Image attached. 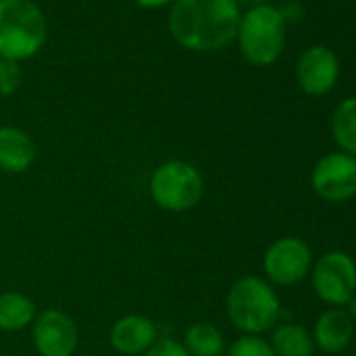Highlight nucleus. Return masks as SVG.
Masks as SVG:
<instances>
[{"label": "nucleus", "instance_id": "nucleus-1", "mask_svg": "<svg viewBox=\"0 0 356 356\" xmlns=\"http://www.w3.org/2000/svg\"><path fill=\"white\" fill-rule=\"evenodd\" d=\"M237 0H176L168 15L174 40L193 53H214L237 38Z\"/></svg>", "mask_w": 356, "mask_h": 356}, {"label": "nucleus", "instance_id": "nucleus-2", "mask_svg": "<svg viewBox=\"0 0 356 356\" xmlns=\"http://www.w3.org/2000/svg\"><path fill=\"white\" fill-rule=\"evenodd\" d=\"M47 42V19L34 0H0V59L22 63Z\"/></svg>", "mask_w": 356, "mask_h": 356}, {"label": "nucleus", "instance_id": "nucleus-3", "mask_svg": "<svg viewBox=\"0 0 356 356\" xmlns=\"http://www.w3.org/2000/svg\"><path fill=\"white\" fill-rule=\"evenodd\" d=\"M227 314L243 335H260L275 327L281 304L270 283L260 277H241L229 289Z\"/></svg>", "mask_w": 356, "mask_h": 356}, {"label": "nucleus", "instance_id": "nucleus-4", "mask_svg": "<svg viewBox=\"0 0 356 356\" xmlns=\"http://www.w3.org/2000/svg\"><path fill=\"white\" fill-rule=\"evenodd\" d=\"M239 51L252 65H273L285 47V15L273 5H256L239 19Z\"/></svg>", "mask_w": 356, "mask_h": 356}, {"label": "nucleus", "instance_id": "nucleus-5", "mask_svg": "<svg viewBox=\"0 0 356 356\" xmlns=\"http://www.w3.org/2000/svg\"><path fill=\"white\" fill-rule=\"evenodd\" d=\"M149 191L157 208L178 214L193 210L204 200L206 185L193 163L172 159L153 170Z\"/></svg>", "mask_w": 356, "mask_h": 356}, {"label": "nucleus", "instance_id": "nucleus-6", "mask_svg": "<svg viewBox=\"0 0 356 356\" xmlns=\"http://www.w3.org/2000/svg\"><path fill=\"white\" fill-rule=\"evenodd\" d=\"M312 287L316 296L333 306H343L356 289V264L343 252L325 254L312 268Z\"/></svg>", "mask_w": 356, "mask_h": 356}, {"label": "nucleus", "instance_id": "nucleus-7", "mask_svg": "<svg viewBox=\"0 0 356 356\" xmlns=\"http://www.w3.org/2000/svg\"><path fill=\"white\" fill-rule=\"evenodd\" d=\"M262 266L270 283L289 287L310 273L312 252L308 243L298 237H281L266 250Z\"/></svg>", "mask_w": 356, "mask_h": 356}, {"label": "nucleus", "instance_id": "nucleus-8", "mask_svg": "<svg viewBox=\"0 0 356 356\" xmlns=\"http://www.w3.org/2000/svg\"><path fill=\"white\" fill-rule=\"evenodd\" d=\"M314 193L331 204L346 202L356 195V157L348 153H329L321 157L312 170Z\"/></svg>", "mask_w": 356, "mask_h": 356}, {"label": "nucleus", "instance_id": "nucleus-9", "mask_svg": "<svg viewBox=\"0 0 356 356\" xmlns=\"http://www.w3.org/2000/svg\"><path fill=\"white\" fill-rule=\"evenodd\" d=\"M32 325L34 348L40 356H74L80 341V331L67 312L49 308L40 312Z\"/></svg>", "mask_w": 356, "mask_h": 356}, {"label": "nucleus", "instance_id": "nucleus-10", "mask_svg": "<svg viewBox=\"0 0 356 356\" xmlns=\"http://www.w3.org/2000/svg\"><path fill=\"white\" fill-rule=\"evenodd\" d=\"M296 78L300 88L310 97H323L337 84L339 78V59L327 47L306 49L296 65Z\"/></svg>", "mask_w": 356, "mask_h": 356}, {"label": "nucleus", "instance_id": "nucleus-11", "mask_svg": "<svg viewBox=\"0 0 356 356\" xmlns=\"http://www.w3.org/2000/svg\"><path fill=\"white\" fill-rule=\"evenodd\" d=\"M157 339V329L151 318L143 314H126L111 325L109 343L122 356L145 354Z\"/></svg>", "mask_w": 356, "mask_h": 356}, {"label": "nucleus", "instance_id": "nucleus-12", "mask_svg": "<svg viewBox=\"0 0 356 356\" xmlns=\"http://www.w3.org/2000/svg\"><path fill=\"white\" fill-rule=\"evenodd\" d=\"M34 138L17 126H0V170L7 174H24L36 161Z\"/></svg>", "mask_w": 356, "mask_h": 356}, {"label": "nucleus", "instance_id": "nucleus-13", "mask_svg": "<svg viewBox=\"0 0 356 356\" xmlns=\"http://www.w3.org/2000/svg\"><path fill=\"white\" fill-rule=\"evenodd\" d=\"M352 335H354V321L350 318V314L341 308H329L316 318L312 339L323 352L333 354L348 348Z\"/></svg>", "mask_w": 356, "mask_h": 356}, {"label": "nucleus", "instance_id": "nucleus-14", "mask_svg": "<svg viewBox=\"0 0 356 356\" xmlns=\"http://www.w3.org/2000/svg\"><path fill=\"white\" fill-rule=\"evenodd\" d=\"M36 318V304L19 291L0 293V331H22Z\"/></svg>", "mask_w": 356, "mask_h": 356}, {"label": "nucleus", "instance_id": "nucleus-15", "mask_svg": "<svg viewBox=\"0 0 356 356\" xmlns=\"http://www.w3.org/2000/svg\"><path fill=\"white\" fill-rule=\"evenodd\" d=\"M183 346L191 356H225L227 346H225V335L222 331L212 325L197 321L185 331V341Z\"/></svg>", "mask_w": 356, "mask_h": 356}, {"label": "nucleus", "instance_id": "nucleus-16", "mask_svg": "<svg viewBox=\"0 0 356 356\" xmlns=\"http://www.w3.org/2000/svg\"><path fill=\"white\" fill-rule=\"evenodd\" d=\"M270 348L275 356H312L314 354V339L312 335L293 323L279 325L273 331L270 337Z\"/></svg>", "mask_w": 356, "mask_h": 356}, {"label": "nucleus", "instance_id": "nucleus-17", "mask_svg": "<svg viewBox=\"0 0 356 356\" xmlns=\"http://www.w3.org/2000/svg\"><path fill=\"white\" fill-rule=\"evenodd\" d=\"M331 132L343 153L356 157V97L343 99L331 115Z\"/></svg>", "mask_w": 356, "mask_h": 356}, {"label": "nucleus", "instance_id": "nucleus-18", "mask_svg": "<svg viewBox=\"0 0 356 356\" xmlns=\"http://www.w3.org/2000/svg\"><path fill=\"white\" fill-rule=\"evenodd\" d=\"M225 356H275V352L266 339L258 335H241L229 346Z\"/></svg>", "mask_w": 356, "mask_h": 356}, {"label": "nucleus", "instance_id": "nucleus-19", "mask_svg": "<svg viewBox=\"0 0 356 356\" xmlns=\"http://www.w3.org/2000/svg\"><path fill=\"white\" fill-rule=\"evenodd\" d=\"M22 67L15 61H3L0 59V97H11L22 86Z\"/></svg>", "mask_w": 356, "mask_h": 356}, {"label": "nucleus", "instance_id": "nucleus-20", "mask_svg": "<svg viewBox=\"0 0 356 356\" xmlns=\"http://www.w3.org/2000/svg\"><path fill=\"white\" fill-rule=\"evenodd\" d=\"M143 356H191V354L187 352L183 341H176V339H170V337H161V339H155L153 346Z\"/></svg>", "mask_w": 356, "mask_h": 356}, {"label": "nucleus", "instance_id": "nucleus-21", "mask_svg": "<svg viewBox=\"0 0 356 356\" xmlns=\"http://www.w3.org/2000/svg\"><path fill=\"white\" fill-rule=\"evenodd\" d=\"M134 3L143 9H159V7H165V5H174L176 0H134Z\"/></svg>", "mask_w": 356, "mask_h": 356}, {"label": "nucleus", "instance_id": "nucleus-22", "mask_svg": "<svg viewBox=\"0 0 356 356\" xmlns=\"http://www.w3.org/2000/svg\"><path fill=\"white\" fill-rule=\"evenodd\" d=\"M346 306H348V310H346V312L350 314V318H352V321H356V296H352V298L348 300V304H346Z\"/></svg>", "mask_w": 356, "mask_h": 356}]
</instances>
